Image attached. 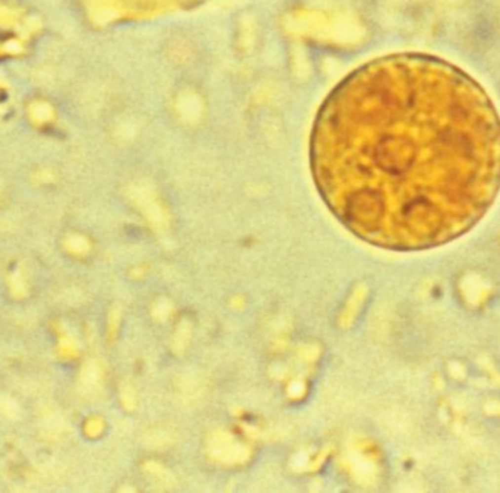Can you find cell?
Returning a JSON list of instances; mask_svg holds the SVG:
<instances>
[{"label":"cell","mask_w":500,"mask_h":493,"mask_svg":"<svg viewBox=\"0 0 500 493\" xmlns=\"http://www.w3.org/2000/svg\"><path fill=\"white\" fill-rule=\"evenodd\" d=\"M308 155L319 195L352 234L386 249H424L461 236L492 205L500 120L460 69L390 56L329 92Z\"/></svg>","instance_id":"1"}]
</instances>
